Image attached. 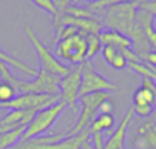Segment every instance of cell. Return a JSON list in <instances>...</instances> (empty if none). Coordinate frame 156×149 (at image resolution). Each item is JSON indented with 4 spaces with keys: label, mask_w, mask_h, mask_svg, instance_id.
I'll return each mask as SVG.
<instances>
[{
    "label": "cell",
    "mask_w": 156,
    "mask_h": 149,
    "mask_svg": "<svg viewBox=\"0 0 156 149\" xmlns=\"http://www.w3.org/2000/svg\"><path fill=\"white\" fill-rule=\"evenodd\" d=\"M138 6L140 3L137 2H124V3H118L106 7L105 20H104L105 27L108 29L116 30L127 36L136 22Z\"/></svg>",
    "instance_id": "obj_1"
},
{
    "label": "cell",
    "mask_w": 156,
    "mask_h": 149,
    "mask_svg": "<svg viewBox=\"0 0 156 149\" xmlns=\"http://www.w3.org/2000/svg\"><path fill=\"white\" fill-rule=\"evenodd\" d=\"M24 32H25V35H27L28 40H29L30 44L33 46L36 54H37L39 62H40V69L47 70V72L53 73V75H57V76H59V77L66 76L69 73V70H71V66L64 65L61 61H58V58L51 53L50 48L37 37V35L35 33V29H33L30 25L25 27Z\"/></svg>",
    "instance_id": "obj_2"
},
{
    "label": "cell",
    "mask_w": 156,
    "mask_h": 149,
    "mask_svg": "<svg viewBox=\"0 0 156 149\" xmlns=\"http://www.w3.org/2000/svg\"><path fill=\"white\" fill-rule=\"evenodd\" d=\"M65 108H66V104L64 101H59V102L54 104V105L47 106L46 109L36 112L33 119L30 120V123L25 127V133L22 135V138H21V141L44 135L53 127V124L57 122V119L64 112Z\"/></svg>",
    "instance_id": "obj_3"
},
{
    "label": "cell",
    "mask_w": 156,
    "mask_h": 149,
    "mask_svg": "<svg viewBox=\"0 0 156 149\" xmlns=\"http://www.w3.org/2000/svg\"><path fill=\"white\" fill-rule=\"evenodd\" d=\"M109 97H111V93H108V91H98V93L86 94V95L79 97L80 104H82V112H80L75 126L68 131V135L80 134L86 129H88L94 117L97 116L100 105L104 101L109 99Z\"/></svg>",
    "instance_id": "obj_4"
},
{
    "label": "cell",
    "mask_w": 156,
    "mask_h": 149,
    "mask_svg": "<svg viewBox=\"0 0 156 149\" xmlns=\"http://www.w3.org/2000/svg\"><path fill=\"white\" fill-rule=\"evenodd\" d=\"M156 108V82L141 76V86L133 94V111L142 119H148Z\"/></svg>",
    "instance_id": "obj_5"
},
{
    "label": "cell",
    "mask_w": 156,
    "mask_h": 149,
    "mask_svg": "<svg viewBox=\"0 0 156 149\" xmlns=\"http://www.w3.org/2000/svg\"><path fill=\"white\" fill-rule=\"evenodd\" d=\"M61 101V95H50V94H35V93H27V94H18L15 98H12L10 102L2 104V109H17V111H32L39 112L41 109H46L47 106L54 105V104Z\"/></svg>",
    "instance_id": "obj_6"
},
{
    "label": "cell",
    "mask_w": 156,
    "mask_h": 149,
    "mask_svg": "<svg viewBox=\"0 0 156 149\" xmlns=\"http://www.w3.org/2000/svg\"><path fill=\"white\" fill-rule=\"evenodd\" d=\"M118 84L109 82L94 68L91 61L82 62V83H80L79 97L86 94H93L98 91H116Z\"/></svg>",
    "instance_id": "obj_7"
},
{
    "label": "cell",
    "mask_w": 156,
    "mask_h": 149,
    "mask_svg": "<svg viewBox=\"0 0 156 149\" xmlns=\"http://www.w3.org/2000/svg\"><path fill=\"white\" fill-rule=\"evenodd\" d=\"M86 51H87L86 36L79 33V35L59 40L53 54L57 58H62L71 62L72 65H79L86 61Z\"/></svg>",
    "instance_id": "obj_8"
},
{
    "label": "cell",
    "mask_w": 156,
    "mask_h": 149,
    "mask_svg": "<svg viewBox=\"0 0 156 149\" xmlns=\"http://www.w3.org/2000/svg\"><path fill=\"white\" fill-rule=\"evenodd\" d=\"M80 83H82V64L71 66V70L66 76L59 82V95L61 101L69 106L72 112L77 111V99H79Z\"/></svg>",
    "instance_id": "obj_9"
},
{
    "label": "cell",
    "mask_w": 156,
    "mask_h": 149,
    "mask_svg": "<svg viewBox=\"0 0 156 149\" xmlns=\"http://www.w3.org/2000/svg\"><path fill=\"white\" fill-rule=\"evenodd\" d=\"M33 116H35V112L32 111H17V109L9 111L0 119V134L21 129V127H27L33 119Z\"/></svg>",
    "instance_id": "obj_10"
},
{
    "label": "cell",
    "mask_w": 156,
    "mask_h": 149,
    "mask_svg": "<svg viewBox=\"0 0 156 149\" xmlns=\"http://www.w3.org/2000/svg\"><path fill=\"white\" fill-rule=\"evenodd\" d=\"M133 117H134V111H133V106L126 112V115L123 116L122 122L119 123V126L115 129V131L111 134V137L105 141V145L104 149H120L124 146L126 142V135L129 131V126L131 124Z\"/></svg>",
    "instance_id": "obj_11"
},
{
    "label": "cell",
    "mask_w": 156,
    "mask_h": 149,
    "mask_svg": "<svg viewBox=\"0 0 156 149\" xmlns=\"http://www.w3.org/2000/svg\"><path fill=\"white\" fill-rule=\"evenodd\" d=\"M98 37L102 46H113L118 48H131L133 43L129 36L112 29H104L98 33Z\"/></svg>",
    "instance_id": "obj_12"
},
{
    "label": "cell",
    "mask_w": 156,
    "mask_h": 149,
    "mask_svg": "<svg viewBox=\"0 0 156 149\" xmlns=\"http://www.w3.org/2000/svg\"><path fill=\"white\" fill-rule=\"evenodd\" d=\"M0 61L4 62V64H7L9 66H12V68H15V69H18L20 72H22L24 75H27V76L36 77L37 76V73H39V69L27 65L25 62L20 61L17 57H14L12 54L6 53V51H3L2 48H0Z\"/></svg>",
    "instance_id": "obj_13"
},
{
    "label": "cell",
    "mask_w": 156,
    "mask_h": 149,
    "mask_svg": "<svg viewBox=\"0 0 156 149\" xmlns=\"http://www.w3.org/2000/svg\"><path fill=\"white\" fill-rule=\"evenodd\" d=\"M113 124H115L113 115L98 113L91 122V124L88 126V131H90V134H93V133H106L112 129Z\"/></svg>",
    "instance_id": "obj_14"
},
{
    "label": "cell",
    "mask_w": 156,
    "mask_h": 149,
    "mask_svg": "<svg viewBox=\"0 0 156 149\" xmlns=\"http://www.w3.org/2000/svg\"><path fill=\"white\" fill-rule=\"evenodd\" d=\"M24 133H25V127L12 130V131L2 133V134H0V149H11V148H14V146L21 141V138H22Z\"/></svg>",
    "instance_id": "obj_15"
},
{
    "label": "cell",
    "mask_w": 156,
    "mask_h": 149,
    "mask_svg": "<svg viewBox=\"0 0 156 149\" xmlns=\"http://www.w3.org/2000/svg\"><path fill=\"white\" fill-rule=\"evenodd\" d=\"M87 41V51H86V61H91L98 53L102 50V44L100 41L98 35H87L86 36Z\"/></svg>",
    "instance_id": "obj_16"
},
{
    "label": "cell",
    "mask_w": 156,
    "mask_h": 149,
    "mask_svg": "<svg viewBox=\"0 0 156 149\" xmlns=\"http://www.w3.org/2000/svg\"><path fill=\"white\" fill-rule=\"evenodd\" d=\"M17 95H18L17 90H15L10 83L0 80V105L10 102V101H11L12 98H15Z\"/></svg>",
    "instance_id": "obj_17"
},
{
    "label": "cell",
    "mask_w": 156,
    "mask_h": 149,
    "mask_svg": "<svg viewBox=\"0 0 156 149\" xmlns=\"http://www.w3.org/2000/svg\"><path fill=\"white\" fill-rule=\"evenodd\" d=\"M59 12L68 14V15L75 17V18H90V20H97L90 10H86V9H82V7H76V6H68Z\"/></svg>",
    "instance_id": "obj_18"
},
{
    "label": "cell",
    "mask_w": 156,
    "mask_h": 149,
    "mask_svg": "<svg viewBox=\"0 0 156 149\" xmlns=\"http://www.w3.org/2000/svg\"><path fill=\"white\" fill-rule=\"evenodd\" d=\"M35 6H37L39 9H41L43 11H46V12H48V14H51L54 18L58 15V10H57V7H55V4H54V2L53 0H30Z\"/></svg>",
    "instance_id": "obj_19"
},
{
    "label": "cell",
    "mask_w": 156,
    "mask_h": 149,
    "mask_svg": "<svg viewBox=\"0 0 156 149\" xmlns=\"http://www.w3.org/2000/svg\"><path fill=\"white\" fill-rule=\"evenodd\" d=\"M109 65H111V66H112L113 69H118V70L124 69V68L127 66V59L124 58V55L122 54L120 48H119L118 54H116V55L112 58V61L109 62Z\"/></svg>",
    "instance_id": "obj_20"
},
{
    "label": "cell",
    "mask_w": 156,
    "mask_h": 149,
    "mask_svg": "<svg viewBox=\"0 0 156 149\" xmlns=\"http://www.w3.org/2000/svg\"><path fill=\"white\" fill-rule=\"evenodd\" d=\"M90 141H91L94 149H104V133H93L90 134Z\"/></svg>",
    "instance_id": "obj_21"
},
{
    "label": "cell",
    "mask_w": 156,
    "mask_h": 149,
    "mask_svg": "<svg viewBox=\"0 0 156 149\" xmlns=\"http://www.w3.org/2000/svg\"><path fill=\"white\" fill-rule=\"evenodd\" d=\"M140 10H145V11L151 12L153 17H156V0H147V2H142L138 6Z\"/></svg>",
    "instance_id": "obj_22"
},
{
    "label": "cell",
    "mask_w": 156,
    "mask_h": 149,
    "mask_svg": "<svg viewBox=\"0 0 156 149\" xmlns=\"http://www.w3.org/2000/svg\"><path fill=\"white\" fill-rule=\"evenodd\" d=\"M98 112H100V113H104V115H112V112H113V104L111 102L109 99H106V101H104V102L100 105V108H98Z\"/></svg>",
    "instance_id": "obj_23"
},
{
    "label": "cell",
    "mask_w": 156,
    "mask_h": 149,
    "mask_svg": "<svg viewBox=\"0 0 156 149\" xmlns=\"http://www.w3.org/2000/svg\"><path fill=\"white\" fill-rule=\"evenodd\" d=\"M142 62H147V64L156 68V51H149V53L142 58Z\"/></svg>",
    "instance_id": "obj_24"
},
{
    "label": "cell",
    "mask_w": 156,
    "mask_h": 149,
    "mask_svg": "<svg viewBox=\"0 0 156 149\" xmlns=\"http://www.w3.org/2000/svg\"><path fill=\"white\" fill-rule=\"evenodd\" d=\"M0 80H2V70H0Z\"/></svg>",
    "instance_id": "obj_25"
},
{
    "label": "cell",
    "mask_w": 156,
    "mask_h": 149,
    "mask_svg": "<svg viewBox=\"0 0 156 149\" xmlns=\"http://www.w3.org/2000/svg\"><path fill=\"white\" fill-rule=\"evenodd\" d=\"M93 2H97V0H90V3H93Z\"/></svg>",
    "instance_id": "obj_26"
},
{
    "label": "cell",
    "mask_w": 156,
    "mask_h": 149,
    "mask_svg": "<svg viewBox=\"0 0 156 149\" xmlns=\"http://www.w3.org/2000/svg\"><path fill=\"white\" fill-rule=\"evenodd\" d=\"M120 149H126V146H123V148H120Z\"/></svg>",
    "instance_id": "obj_27"
}]
</instances>
